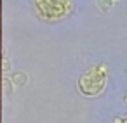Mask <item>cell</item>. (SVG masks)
I'll return each mask as SVG.
<instances>
[{
    "label": "cell",
    "mask_w": 127,
    "mask_h": 123,
    "mask_svg": "<svg viewBox=\"0 0 127 123\" xmlns=\"http://www.w3.org/2000/svg\"><path fill=\"white\" fill-rule=\"evenodd\" d=\"M97 2H99V7L103 11H108L111 7V4H113V0H97Z\"/></svg>",
    "instance_id": "obj_4"
},
{
    "label": "cell",
    "mask_w": 127,
    "mask_h": 123,
    "mask_svg": "<svg viewBox=\"0 0 127 123\" xmlns=\"http://www.w3.org/2000/svg\"><path fill=\"white\" fill-rule=\"evenodd\" d=\"M11 83H12V80H9V78H4V92H5V95L11 92Z\"/></svg>",
    "instance_id": "obj_5"
},
{
    "label": "cell",
    "mask_w": 127,
    "mask_h": 123,
    "mask_svg": "<svg viewBox=\"0 0 127 123\" xmlns=\"http://www.w3.org/2000/svg\"><path fill=\"white\" fill-rule=\"evenodd\" d=\"M28 82V76H26V73H23V71H18V73H14V76H12V85H18V87H21V85H25Z\"/></svg>",
    "instance_id": "obj_3"
},
{
    "label": "cell",
    "mask_w": 127,
    "mask_h": 123,
    "mask_svg": "<svg viewBox=\"0 0 127 123\" xmlns=\"http://www.w3.org/2000/svg\"><path fill=\"white\" fill-rule=\"evenodd\" d=\"M104 78H106L104 64L92 66L78 78V88L85 95H97L104 87Z\"/></svg>",
    "instance_id": "obj_1"
},
{
    "label": "cell",
    "mask_w": 127,
    "mask_h": 123,
    "mask_svg": "<svg viewBox=\"0 0 127 123\" xmlns=\"http://www.w3.org/2000/svg\"><path fill=\"white\" fill-rule=\"evenodd\" d=\"M124 101H125V102H127V94H125V97H124Z\"/></svg>",
    "instance_id": "obj_8"
},
{
    "label": "cell",
    "mask_w": 127,
    "mask_h": 123,
    "mask_svg": "<svg viewBox=\"0 0 127 123\" xmlns=\"http://www.w3.org/2000/svg\"><path fill=\"white\" fill-rule=\"evenodd\" d=\"M113 123H125V120H124V116H115Z\"/></svg>",
    "instance_id": "obj_6"
},
{
    "label": "cell",
    "mask_w": 127,
    "mask_h": 123,
    "mask_svg": "<svg viewBox=\"0 0 127 123\" xmlns=\"http://www.w3.org/2000/svg\"><path fill=\"white\" fill-rule=\"evenodd\" d=\"M2 69H4V71H7V69H9V59H7L5 56H4V68H2Z\"/></svg>",
    "instance_id": "obj_7"
},
{
    "label": "cell",
    "mask_w": 127,
    "mask_h": 123,
    "mask_svg": "<svg viewBox=\"0 0 127 123\" xmlns=\"http://www.w3.org/2000/svg\"><path fill=\"white\" fill-rule=\"evenodd\" d=\"M44 2V14L47 16H61L68 11V0H42Z\"/></svg>",
    "instance_id": "obj_2"
}]
</instances>
